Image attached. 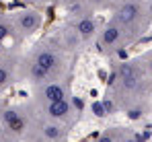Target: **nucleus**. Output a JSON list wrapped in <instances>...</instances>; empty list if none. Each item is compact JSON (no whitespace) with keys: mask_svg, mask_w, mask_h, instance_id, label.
I'll return each instance as SVG.
<instances>
[{"mask_svg":"<svg viewBox=\"0 0 152 142\" xmlns=\"http://www.w3.org/2000/svg\"><path fill=\"white\" fill-rule=\"evenodd\" d=\"M66 23L70 25V29L78 35L82 46L95 43V39L99 35V29H101V23H99V19L93 10L80 13V15H70V17H66Z\"/></svg>","mask_w":152,"mask_h":142,"instance_id":"nucleus-11","label":"nucleus"},{"mask_svg":"<svg viewBox=\"0 0 152 142\" xmlns=\"http://www.w3.org/2000/svg\"><path fill=\"white\" fill-rule=\"evenodd\" d=\"M0 142H12V140H10V138H8V136H4V134H2V132H0Z\"/></svg>","mask_w":152,"mask_h":142,"instance_id":"nucleus-16","label":"nucleus"},{"mask_svg":"<svg viewBox=\"0 0 152 142\" xmlns=\"http://www.w3.org/2000/svg\"><path fill=\"white\" fill-rule=\"evenodd\" d=\"M119 142H140V138L136 136V132H132V130H126Z\"/></svg>","mask_w":152,"mask_h":142,"instance_id":"nucleus-15","label":"nucleus"},{"mask_svg":"<svg viewBox=\"0 0 152 142\" xmlns=\"http://www.w3.org/2000/svg\"><path fill=\"white\" fill-rule=\"evenodd\" d=\"M124 132H126V128L111 126V128L101 130V132L95 136V140H93V142H119V140H121V136H124Z\"/></svg>","mask_w":152,"mask_h":142,"instance_id":"nucleus-12","label":"nucleus"},{"mask_svg":"<svg viewBox=\"0 0 152 142\" xmlns=\"http://www.w3.org/2000/svg\"><path fill=\"white\" fill-rule=\"evenodd\" d=\"M29 107H31L37 116H43V118H48V119L60 121V124H66V126H70V128L80 119V113H82V105H80V101L74 99V95L68 97V99H62V101L50 103V105H41V107L29 105Z\"/></svg>","mask_w":152,"mask_h":142,"instance_id":"nucleus-8","label":"nucleus"},{"mask_svg":"<svg viewBox=\"0 0 152 142\" xmlns=\"http://www.w3.org/2000/svg\"><path fill=\"white\" fill-rule=\"evenodd\" d=\"M8 39H12V29H10V23H8V17L0 15V47Z\"/></svg>","mask_w":152,"mask_h":142,"instance_id":"nucleus-14","label":"nucleus"},{"mask_svg":"<svg viewBox=\"0 0 152 142\" xmlns=\"http://www.w3.org/2000/svg\"><path fill=\"white\" fill-rule=\"evenodd\" d=\"M21 60L19 49H0V95L21 80Z\"/></svg>","mask_w":152,"mask_h":142,"instance_id":"nucleus-10","label":"nucleus"},{"mask_svg":"<svg viewBox=\"0 0 152 142\" xmlns=\"http://www.w3.org/2000/svg\"><path fill=\"white\" fill-rule=\"evenodd\" d=\"M6 17H8V23L12 29V39L15 41H25L29 37L37 35L45 25V15L39 8H33V6L10 10V13H6Z\"/></svg>","mask_w":152,"mask_h":142,"instance_id":"nucleus-5","label":"nucleus"},{"mask_svg":"<svg viewBox=\"0 0 152 142\" xmlns=\"http://www.w3.org/2000/svg\"><path fill=\"white\" fill-rule=\"evenodd\" d=\"M109 19L115 21L136 43L152 25V0H115L109 8Z\"/></svg>","mask_w":152,"mask_h":142,"instance_id":"nucleus-3","label":"nucleus"},{"mask_svg":"<svg viewBox=\"0 0 152 142\" xmlns=\"http://www.w3.org/2000/svg\"><path fill=\"white\" fill-rule=\"evenodd\" d=\"M72 56L66 54L51 37L37 41L21 60V80L33 89L37 85L68 78Z\"/></svg>","mask_w":152,"mask_h":142,"instance_id":"nucleus-2","label":"nucleus"},{"mask_svg":"<svg viewBox=\"0 0 152 142\" xmlns=\"http://www.w3.org/2000/svg\"><path fill=\"white\" fill-rule=\"evenodd\" d=\"M152 95V80L146 76L136 58H126L111 72L109 93L115 111H126L132 119H142L148 111V101Z\"/></svg>","mask_w":152,"mask_h":142,"instance_id":"nucleus-1","label":"nucleus"},{"mask_svg":"<svg viewBox=\"0 0 152 142\" xmlns=\"http://www.w3.org/2000/svg\"><path fill=\"white\" fill-rule=\"evenodd\" d=\"M136 60H138V64L142 66V70L146 72V76L152 80V47L146 49V52H142L140 56H136Z\"/></svg>","mask_w":152,"mask_h":142,"instance_id":"nucleus-13","label":"nucleus"},{"mask_svg":"<svg viewBox=\"0 0 152 142\" xmlns=\"http://www.w3.org/2000/svg\"><path fill=\"white\" fill-rule=\"evenodd\" d=\"M113 2H115V0H111V4H113Z\"/></svg>","mask_w":152,"mask_h":142,"instance_id":"nucleus-18","label":"nucleus"},{"mask_svg":"<svg viewBox=\"0 0 152 142\" xmlns=\"http://www.w3.org/2000/svg\"><path fill=\"white\" fill-rule=\"evenodd\" d=\"M21 2H37V0H21Z\"/></svg>","mask_w":152,"mask_h":142,"instance_id":"nucleus-17","label":"nucleus"},{"mask_svg":"<svg viewBox=\"0 0 152 142\" xmlns=\"http://www.w3.org/2000/svg\"><path fill=\"white\" fill-rule=\"evenodd\" d=\"M31 126L29 103H10L0 107V132L12 142H25Z\"/></svg>","mask_w":152,"mask_h":142,"instance_id":"nucleus-4","label":"nucleus"},{"mask_svg":"<svg viewBox=\"0 0 152 142\" xmlns=\"http://www.w3.org/2000/svg\"><path fill=\"white\" fill-rule=\"evenodd\" d=\"M68 97H72V82H70V78H58V80H50V82L33 87L29 105L41 107V105H50V103L68 99Z\"/></svg>","mask_w":152,"mask_h":142,"instance_id":"nucleus-9","label":"nucleus"},{"mask_svg":"<svg viewBox=\"0 0 152 142\" xmlns=\"http://www.w3.org/2000/svg\"><path fill=\"white\" fill-rule=\"evenodd\" d=\"M95 46L103 56H117L129 46H134V41L129 39L126 31L111 19H107L99 29V35L95 39Z\"/></svg>","mask_w":152,"mask_h":142,"instance_id":"nucleus-7","label":"nucleus"},{"mask_svg":"<svg viewBox=\"0 0 152 142\" xmlns=\"http://www.w3.org/2000/svg\"><path fill=\"white\" fill-rule=\"evenodd\" d=\"M70 140V126L37 116L31 109V126L25 142H68Z\"/></svg>","mask_w":152,"mask_h":142,"instance_id":"nucleus-6","label":"nucleus"}]
</instances>
